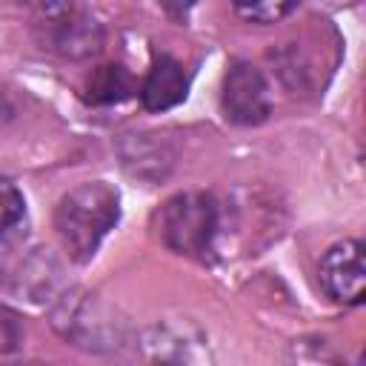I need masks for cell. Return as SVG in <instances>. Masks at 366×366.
<instances>
[{
  "instance_id": "7",
  "label": "cell",
  "mask_w": 366,
  "mask_h": 366,
  "mask_svg": "<svg viewBox=\"0 0 366 366\" xmlns=\"http://www.w3.org/2000/svg\"><path fill=\"white\" fill-rule=\"evenodd\" d=\"M189 94V74L183 71V63L172 54H157L143 86H140V103L149 112H166L183 103Z\"/></svg>"
},
{
  "instance_id": "12",
  "label": "cell",
  "mask_w": 366,
  "mask_h": 366,
  "mask_svg": "<svg viewBox=\"0 0 366 366\" xmlns=\"http://www.w3.org/2000/svg\"><path fill=\"white\" fill-rule=\"evenodd\" d=\"M23 343V323L14 312L0 306V355L14 352Z\"/></svg>"
},
{
  "instance_id": "10",
  "label": "cell",
  "mask_w": 366,
  "mask_h": 366,
  "mask_svg": "<svg viewBox=\"0 0 366 366\" xmlns=\"http://www.w3.org/2000/svg\"><path fill=\"white\" fill-rule=\"evenodd\" d=\"M300 0H232L234 11L249 23H277L297 9Z\"/></svg>"
},
{
  "instance_id": "1",
  "label": "cell",
  "mask_w": 366,
  "mask_h": 366,
  "mask_svg": "<svg viewBox=\"0 0 366 366\" xmlns=\"http://www.w3.org/2000/svg\"><path fill=\"white\" fill-rule=\"evenodd\" d=\"M120 217V192L106 180H86L54 209V232L71 260L89 263Z\"/></svg>"
},
{
  "instance_id": "3",
  "label": "cell",
  "mask_w": 366,
  "mask_h": 366,
  "mask_svg": "<svg viewBox=\"0 0 366 366\" xmlns=\"http://www.w3.org/2000/svg\"><path fill=\"white\" fill-rule=\"evenodd\" d=\"M220 226V206L209 192H180L157 212L160 240L186 257H206Z\"/></svg>"
},
{
  "instance_id": "8",
  "label": "cell",
  "mask_w": 366,
  "mask_h": 366,
  "mask_svg": "<svg viewBox=\"0 0 366 366\" xmlns=\"http://www.w3.org/2000/svg\"><path fill=\"white\" fill-rule=\"evenodd\" d=\"M120 154H123V166L146 180L163 177L174 163V152L166 149V140H160L157 134H129L120 146Z\"/></svg>"
},
{
  "instance_id": "6",
  "label": "cell",
  "mask_w": 366,
  "mask_h": 366,
  "mask_svg": "<svg viewBox=\"0 0 366 366\" xmlns=\"http://www.w3.org/2000/svg\"><path fill=\"white\" fill-rule=\"evenodd\" d=\"M320 286L337 303L357 306L363 303L366 266H363V243L343 240L335 243L320 260Z\"/></svg>"
},
{
  "instance_id": "4",
  "label": "cell",
  "mask_w": 366,
  "mask_h": 366,
  "mask_svg": "<svg viewBox=\"0 0 366 366\" xmlns=\"http://www.w3.org/2000/svg\"><path fill=\"white\" fill-rule=\"evenodd\" d=\"M54 329L80 349L89 352H112L126 343V323L117 317L114 309L100 303L94 295H66L60 297L57 309L51 312Z\"/></svg>"
},
{
  "instance_id": "14",
  "label": "cell",
  "mask_w": 366,
  "mask_h": 366,
  "mask_svg": "<svg viewBox=\"0 0 366 366\" xmlns=\"http://www.w3.org/2000/svg\"><path fill=\"white\" fill-rule=\"evenodd\" d=\"M11 117H14V106H11V103H9V97L0 92V129H3Z\"/></svg>"
},
{
  "instance_id": "15",
  "label": "cell",
  "mask_w": 366,
  "mask_h": 366,
  "mask_svg": "<svg viewBox=\"0 0 366 366\" xmlns=\"http://www.w3.org/2000/svg\"><path fill=\"white\" fill-rule=\"evenodd\" d=\"M9 3H17V6H26V9H31V6H37L40 0H9Z\"/></svg>"
},
{
  "instance_id": "5",
  "label": "cell",
  "mask_w": 366,
  "mask_h": 366,
  "mask_svg": "<svg viewBox=\"0 0 366 366\" xmlns=\"http://www.w3.org/2000/svg\"><path fill=\"white\" fill-rule=\"evenodd\" d=\"M223 117L234 126H260L272 114V94L263 71L246 60H234L223 77Z\"/></svg>"
},
{
  "instance_id": "2",
  "label": "cell",
  "mask_w": 366,
  "mask_h": 366,
  "mask_svg": "<svg viewBox=\"0 0 366 366\" xmlns=\"http://www.w3.org/2000/svg\"><path fill=\"white\" fill-rule=\"evenodd\" d=\"M29 14L37 43L63 60H86L103 46V26L83 0H40Z\"/></svg>"
},
{
  "instance_id": "13",
  "label": "cell",
  "mask_w": 366,
  "mask_h": 366,
  "mask_svg": "<svg viewBox=\"0 0 366 366\" xmlns=\"http://www.w3.org/2000/svg\"><path fill=\"white\" fill-rule=\"evenodd\" d=\"M160 3L169 11V17H174V20H186L189 9L194 6V0H160Z\"/></svg>"
},
{
  "instance_id": "9",
  "label": "cell",
  "mask_w": 366,
  "mask_h": 366,
  "mask_svg": "<svg viewBox=\"0 0 366 366\" xmlns=\"http://www.w3.org/2000/svg\"><path fill=\"white\" fill-rule=\"evenodd\" d=\"M134 92V77L126 66L120 63H106L100 69H94L86 80V100L92 106H112L126 100Z\"/></svg>"
},
{
  "instance_id": "11",
  "label": "cell",
  "mask_w": 366,
  "mask_h": 366,
  "mask_svg": "<svg viewBox=\"0 0 366 366\" xmlns=\"http://www.w3.org/2000/svg\"><path fill=\"white\" fill-rule=\"evenodd\" d=\"M23 217H26L23 192L11 180L0 177V243L6 240L9 232H14L23 223Z\"/></svg>"
}]
</instances>
